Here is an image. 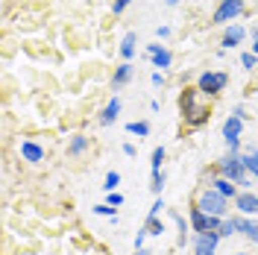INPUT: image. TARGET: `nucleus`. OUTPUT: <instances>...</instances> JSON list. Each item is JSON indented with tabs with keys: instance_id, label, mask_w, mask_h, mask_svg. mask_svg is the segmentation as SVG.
Here are the masks:
<instances>
[{
	"instance_id": "72a5a7b5",
	"label": "nucleus",
	"mask_w": 258,
	"mask_h": 255,
	"mask_svg": "<svg viewBox=\"0 0 258 255\" xmlns=\"http://www.w3.org/2000/svg\"><path fill=\"white\" fill-rule=\"evenodd\" d=\"M167 3H170V6H176V3H179V0H167Z\"/></svg>"
},
{
	"instance_id": "a211bd4d",
	"label": "nucleus",
	"mask_w": 258,
	"mask_h": 255,
	"mask_svg": "<svg viewBox=\"0 0 258 255\" xmlns=\"http://www.w3.org/2000/svg\"><path fill=\"white\" fill-rule=\"evenodd\" d=\"M126 132H132V135H141V138H147V135H150V123H144V120H141V123H138V120H135V123H126Z\"/></svg>"
},
{
	"instance_id": "c85d7f7f",
	"label": "nucleus",
	"mask_w": 258,
	"mask_h": 255,
	"mask_svg": "<svg viewBox=\"0 0 258 255\" xmlns=\"http://www.w3.org/2000/svg\"><path fill=\"white\" fill-rule=\"evenodd\" d=\"M161 208H164V203H161V200H156V203H153V208H150V217H159Z\"/></svg>"
},
{
	"instance_id": "aec40b11",
	"label": "nucleus",
	"mask_w": 258,
	"mask_h": 255,
	"mask_svg": "<svg viewBox=\"0 0 258 255\" xmlns=\"http://www.w3.org/2000/svg\"><path fill=\"white\" fill-rule=\"evenodd\" d=\"M241 159H243V164H246V170L255 173V179H258V153H246V156H241Z\"/></svg>"
},
{
	"instance_id": "1a4fd4ad",
	"label": "nucleus",
	"mask_w": 258,
	"mask_h": 255,
	"mask_svg": "<svg viewBox=\"0 0 258 255\" xmlns=\"http://www.w3.org/2000/svg\"><path fill=\"white\" fill-rule=\"evenodd\" d=\"M150 59H153V65L156 68H170V62H173V53L167 47H161V44H150Z\"/></svg>"
},
{
	"instance_id": "5701e85b",
	"label": "nucleus",
	"mask_w": 258,
	"mask_h": 255,
	"mask_svg": "<svg viewBox=\"0 0 258 255\" xmlns=\"http://www.w3.org/2000/svg\"><path fill=\"white\" fill-rule=\"evenodd\" d=\"M147 232L150 235H161L164 232V226L159 223V217H147Z\"/></svg>"
},
{
	"instance_id": "f8f14e48",
	"label": "nucleus",
	"mask_w": 258,
	"mask_h": 255,
	"mask_svg": "<svg viewBox=\"0 0 258 255\" xmlns=\"http://www.w3.org/2000/svg\"><path fill=\"white\" fill-rule=\"evenodd\" d=\"M117 112H120V100L114 97V100H109V106L103 109V114H100V123H103V126L114 123V120H117Z\"/></svg>"
},
{
	"instance_id": "39448f33",
	"label": "nucleus",
	"mask_w": 258,
	"mask_h": 255,
	"mask_svg": "<svg viewBox=\"0 0 258 255\" xmlns=\"http://www.w3.org/2000/svg\"><path fill=\"white\" fill-rule=\"evenodd\" d=\"M241 129H243V112L235 109V114L226 117V123H223V138L232 150H238V144H241Z\"/></svg>"
},
{
	"instance_id": "f3484780",
	"label": "nucleus",
	"mask_w": 258,
	"mask_h": 255,
	"mask_svg": "<svg viewBox=\"0 0 258 255\" xmlns=\"http://www.w3.org/2000/svg\"><path fill=\"white\" fill-rule=\"evenodd\" d=\"M241 232L249 240H255V243H258V223H252V220H241Z\"/></svg>"
},
{
	"instance_id": "412c9836",
	"label": "nucleus",
	"mask_w": 258,
	"mask_h": 255,
	"mask_svg": "<svg viewBox=\"0 0 258 255\" xmlns=\"http://www.w3.org/2000/svg\"><path fill=\"white\" fill-rule=\"evenodd\" d=\"M232 232H241V220H223L220 235H232Z\"/></svg>"
},
{
	"instance_id": "f03ea898",
	"label": "nucleus",
	"mask_w": 258,
	"mask_h": 255,
	"mask_svg": "<svg viewBox=\"0 0 258 255\" xmlns=\"http://www.w3.org/2000/svg\"><path fill=\"white\" fill-rule=\"evenodd\" d=\"M197 208H200V211H206V214H211V217H223V214H226V197H223V194H217L214 188H209V191H203Z\"/></svg>"
},
{
	"instance_id": "4be33fe9",
	"label": "nucleus",
	"mask_w": 258,
	"mask_h": 255,
	"mask_svg": "<svg viewBox=\"0 0 258 255\" xmlns=\"http://www.w3.org/2000/svg\"><path fill=\"white\" fill-rule=\"evenodd\" d=\"M161 161H164V147H156V150H153V161H150V164H153V173L161 170Z\"/></svg>"
},
{
	"instance_id": "6e6552de",
	"label": "nucleus",
	"mask_w": 258,
	"mask_h": 255,
	"mask_svg": "<svg viewBox=\"0 0 258 255\" xmlns=\"http://www.w3.org/2000/svg\"><path fill=\"white\" fill-rule=\"evenodd\" d=\"M217 240H220V232H203V235H197L194 255H214V249H217Z\"/></svg>"
},
{
	"instance_id": "2eb2a0df",
	"label": "nucleus",
	"mask_w": 258,
	"mask_h": 255,
	"mask_svg": "<svg viewBox=\"0 0 258 255\" xmlns=\"http://www.w3.org/2000/svg\"><path fill=\"white\" fill-rule=\"evenodd\" d=\"M214 191H217V194H223L226 200H229V197H238V194H235V185H232L229 179H223V176H220V179L214 182Z\"/></svg>"
},
{
	"instance_id": "2f4dec72",
	"label": "nucleus",
	"mask_w": 258,
	"mask_h": 255,
	"mask_svg": "<svg viewBox=\"0 0 258 255\" xmlns=\"http://www.w3.org/2000/svg\"><path fill=\"white\" fill-rule=\"evenodd\" d=\"M156 32H159V38H167V35H170V30H167V27H159Z\"/></svg>"
},
{
	"instance_id": "f257e3e1",
	"label": "nucleus",
	"mask_w": 258,
	"mask_h": 255,
	"mask_svg": "<svg viewBox=\"0 0 258 255\" xmlns=\"http://www.w3.org/2000/svg\"><path fill=\"white\" fill-rule=\"evenodd\" d=\"M220 173H223V179L235 182V185H249L246 182V164H243L241 156H226L220 161Z\"/></svg>"
},
{
	"instance_id": "7c9ffc66",
	"label": "nucleus",
	"mask_w": 258,
	"mask_h": 255,
	"mask_svg": "<svg viewBox=\"0 0 258 255\" xmlns=\"http://www.w3.org/2000/svg\"><path fill=\"white\" fill-rule=\"evenodd\" d=\"M120 203H123V197H120V194H109V206H120Z\"/></svg>"
},
{
	"instance_id": "9d476101",
	"label": "nucleus",
	"mask_w": 258,
	"mask_h": 255,
	"mask_svg": "<svg viewBox=\"0 0 258 255\" xmlns=\"http://www.w3.org/2000/svg\"><path fill=\"white\" fill-rule=\"evenodd\" d=\"M235 203H238V211L241 214H258V197L249 191H243L235 197Z\"/></svg>"
},
{
	"instance_id": "0eeeda50",
	"label": "nucleus",
	"mask_w": 258,
	"mask_h": 255,
	"mask_svg": "<svg viewBox=\"0 0 258 255\" xmlns=\"http://www.w3.org/2000/svg\"><path fill=\"white\" fill-rule=\"evenodd\" d=\"M241 12H243V0H220V6L214 12V21L226 24V21H235Z\"/></svg>"
},
{
	"instance_id": "a878e982",
	"label": "nucleus",
	"mask_w": 258,
	"mask_h": 255,
	"mask_svg": "<svg viewBox=\"0 0 258 255\" xmlns=\"http://www.w3.org/2000/svg\"><path fill=\"white\" fill-rule=\"evenodd\" d=\"M161 185H164V173H161V170H156V173H153V185H150V188L159 194V191H161Z\"/></svg>"
},
{
	"instance_id": "9b49d317",
	"label": "nucleus",
	"mask_w": 258,
	"mask_h": 255,
	"mask_svg": "<svg viewBox=\"0 0 258 255\" xmlns=\"http://www.w3.org/2000/svg\"><path fill=\"white\" fill-rule=\"evenodd\" d=\"M21 156L27 161H32V164H38V161H44V150L38 147V144H32V141H24L21 144Z\"/></svg>"
},
{
	"instance_id": "20e7f679",
	"label": "nucleus",
	"mask_w": 258,
	"mask_h": 255,
	"mask_svg": "<svg viewBox=\"0 0 258 255\" xmlns=\"http://www.w3.org/2000/svg\"><path fill=\"white\" fill-rule=\"evenodd\" d=\"M226 77L223 71H206L203 77H200V82H197V91H203V94H220L226 88Z\"/></svg>"
},
{
	"instance_id": "423d86ee",
	"label": "nucleus",
	"mask_w": 258,
	"mask_h": 255,
	"mask_svg": "<svg viewBox=\"0 0 258 255\" xmlns=\"http://www.w3.org/2000/svg\"><path fill=\"white\" fill-rule=\"evenodd\" d=\"M191 226H194V232H217L220 226H223V220L220 217H211V214H206V211H200V208H194L191 211Z\"/></svg>"
},
{
	"instance_id": "f704fd0d",
	"label": "nucleus",
	"mask_w": 258,
	"mask_h": 255,
	"mask_svg": "<svg viewBox=\"0 0 258 255\" xmlns=\"http://www.w3.org/2000/svg\"><path fill=\"white\" fill-rule=\"evenodd\" d=\"M135 255H147V252H144V249H138V252H135Z\"/></svg>"
},
{
	"instance_id": "dca6fc26",
	"label": "nucleus",
	"mask_w": 258,
	"mask_h": 255,
	"mask_svg": "<svg viewBox=\"0 0 258 255\" xmlns=\"http://www.w3.org/2000/svg\"><path fill=\"white\" fill-rule=\"evenodd\" d=\"M85 147H88V138H85V135H74V141H71V156L85 153Z\"/></svg>"
},
{
	"instance_id": "c756f323",
	"label": "nucleus",
	"mask_w": 258,
	"mask_h": 255,
	"mask_svg": "<svg viewBox=\"0 0 258 255\" xmlns=\"http://www.w3.org/2000/svg\"><path fill=\"white\" fill-rule=\"evenodd\" d=\"M129 3H132V0H114V15H117V12H123Z\"/></svg>"
},
{
	"instance_id": "b1692460",
	"label": "nucleus",
	"mask_w": 258,
	"mask_h": 255,
	"mask_svg": "<svg viewBox=\"0 0 258 255\" xmlns=\"http://www.w3.org/2000/svg\"><path fill=\"white\" fill-rule=\"evenodd\" d=\"M117 185H120V176L114 173V170H112V173H106V185H103V188H106V191L112 194L114 188H117Z\"/></svg>"
},
{
	"instance_id": "473e14b6",
	"label": "nucleus",
	"mask_w": 258,
	"mask_h": 255,
	"mask_svg": "<svg viewBox=\"0 0 258 255\" xmlns=\"http://www.w3.org/2000/svg\"><path fill=\"white\" fill-rule=\"evenodd\" d=\"M252 53L258 56V35H255V44H252Z\"/></svg>"
},
{
	"instance_id": "7ed1b4c3",
	"label": "nucleus",
	"mask_w": 258,
	"mask_h": 255,
	"mask_svg": "<svg viewBox=\"0 0 258 255\" xmlns=\"http://www.w3.org/2000/svg\"><path fill=\"white\" fill-rule=\"evenodd\" d=\"M194 97H197V91H185V94H182V112H185V120H188L191 126H200V123L209 120V109H200V106L194 103Z\"/></svg>"
},
{
	"instance_id": "4468645a",
	"label": "nucleus",
	"mask_w": 258,
	"mask_h": 255,
	"mask_svg": "<svg viewBox=\"0 0 258 255\" xmlns=\"http://www.w3.org/2000/svg\"><path fill=\"white\" fill-rule=\"evenodd\" d=\"M129 77H132V65H129V62H123V65H120V68H117V71H114V88H120V85H126V82H129Z\"/></svg>"
},
{
	"instance_id": "c9c22d12",
	"label": "nucleus",
	"mask_w": 258,
	"mask_h": 255,
	"mask_svg": "<svg viewBox=\"0 0 258 255\" xmlns=\"http://www.w3.org/2000/svg\"><path fill=\"white\" fill-rule=\"evenodd\" d=\"M238 255H243V252H238Z\"/></svg>"
},
{
	"instance_id": "e433bc0d",
	"label": "nucleus",
	"mask_w": 258,
	"mask_h": 255,
	"mask_svg": "<svg viewBox=\"0 0 258 255\" xmlns=\"http://www.w3.org/2000/svg\"><path fill=\"white\" fill-rule=\"evenodd\" d=\"M255 35H258V32H255Z\"/></svg>"
},
{
	"instance_id": "bb28decb",
	"label": "nucleus",
	"mask_w": 258,
	"mask_h": 255,
	"mask_svg": "<svg viewBox=\"0 0 258 255\" xmlns=\"http://www.w3.org/2000/svg\"><path fill=\"white\" fill-rule=\"evenodd\" d=\"M241 65H243V68H255V53H243Z\"/></svg>"
},
{
	"instance_id": "6ab92c4d",
	"label": "nucleus",
	"mask_w": 258,
	"mask_h": 255,
	"mask_svg": "<svg viewBox=\"0 0 258 255\" xmlns=\"http://www.w3.org/2000/svg\"><path fill=\"white\" fill-rule=\"evenodd\" d=\"M120 53H123V59H132V53H135V35L129 32L126 38H123V44H120Z\"/></svg>"
},
{
	"instance_id": "393cba45",
	"label": "nucleus",
	"mask_w": 258,
	"mask_h": 255,
	"mask_svg": "<svg viewBox=\"0 0 258 255\" xmlns=\"http://www.w3.org/2000/svg\"><path fill=\"white\" fill-rule=\"evenodd\" d=\"M173 220H176V226H179V232H182V235H179V243H185V238H188V223H185V220H182V217H173Z\"/></svg>"
},
{
	"instance_id": "cd10ccee",
	"label": "nucleus",
	"mask_w": 258,
	"mask_h": 255,
	"mask_svg": "<svg viewBox=\"0 0 258 255\" xmlns=\"http://www.w3.org/2000/svg\"><path fill=\"white\" fill-rule=\"evenodd\" d=\"M94 211L97 214H106V217H114V206H109V203H106V206H97Z\"/></svg>"
},
{
	"instance_id": "ddd939ff",
	"label": "nucleus",
	"mask_w": 258,
	"mask_h": 255,
	"mask_svg": "<svg viewBox=\"0 0 258 255\" xmlns=\"http://www.w3.org/2000/svg\"><path fill=\"white\" fill-rule=\"evenodd\" d=\"M243 38V27H229L223 35V47H235V44H241Z\"/></svg>"
}]
</instances>
